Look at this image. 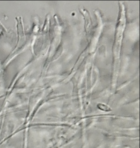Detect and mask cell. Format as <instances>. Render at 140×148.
<instances>
[{
    "mask_svg": "<svg viewBox=\"0 0 140 148\" xmlns=\"http://www.w3.org/2000/svg\"><path fill=\"white\" fill-rule=\"evenodd\" d=\"M98 107L99 109H101L102 110L104 111H110L111 110L110 108L109 107L105 105V104H99L98 105Z\"/></svg>",
    "mask_w": 140,
    "mask_h": 148,
    "instance_id": "obj_1",
    "label": "cell"
}]
</instances>
